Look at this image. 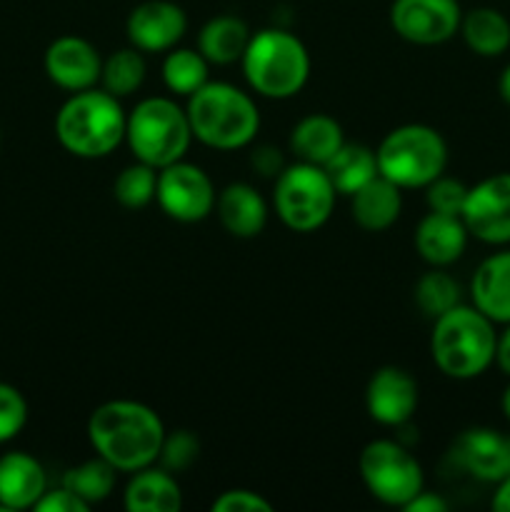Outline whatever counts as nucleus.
Here are the masks:
<instances>
[{
  "mask_svg": "<svg viewBox=\"0 0 510 512\" xmlns=\"http://www.w3.org/2000/svg\"><path fill=\"white\" fill-rule=\"evenodd\" d=\"M88 440L115 470L135 473L158 460L165 440L163 420L153 408L135 400L98 405L88 420Z\"/></svg>",
  "mask_w": 510,
  "mask_h": 512,
  "instance_id": "obj_1",
  "label": "nucleus"
},
{
  "mask_svg": "<svg viewBox=\"0 0 510 512\" xmlns=\"http://www.w3.org/2000/svg\"><path fill=\"white\" fill-rule=\"evenodd\" d=\"M123 105L108 90L73 93L55 115V138L78 158H105L125 140Z\"/></svg>",
  "mask_w": 510,
  "mask_h": 512,
  "instance_id": "obj_2",
  "label": "nucleus"
},
{
  "mask_svg": "<svg viewBox=\"0 0 510 512\" xmlns=\"http://www.w3.org/2000/svg\"><path fill=\"white\" fill-rule=\"evenodd\" d=\"M185 113L193 138L215 150L245 148L260 128L255 100L230 83H205L188 95Z\"/></svg>",
  "mask_w": 510,
  "mask_h": 512,
  "instance_id": "obj_3",
  "label": "nucleus"
},
{
  "mask_svg": "<svg viewBox=\"0 0 510 512\" xmlns=\"http://www.w3.org/2000/svg\"><path fill=\"white\" fill-rule=\"evenodd\" d=\"M495 343L498 335L493 320L485 318L475 305H455L435 318L430 350L440 373L453 380H473L495 360Z\"/></svg>",
  "mask_w": 510,
  "mask_h": 512,
  "instance_id": "obj_4",
  "label": "nucleus"
},
{
  "mask_svg": "<svg viewBox=\"0 0 510 512\" xmlns=\"http://www.w3.org/2000/svg\"><path fill=\"white\" fill-rule=\"evenodd\" d=\"M243 73L255 93L285 100L305 88L310 75V55L293 33L265 28L250 35L243 53Z\"/></svg>",
  "mask_w": 510,
  "mask_h": 512,
  "instance_id": "obj_5",
  "label": "nucleus"
},
{
  "mask_svg": "<svg viewBox=\"0 0 510 512\" xmlns=\"http://www.w3.org/2000/svg\"><path fill=\"white\" fill-rule=\"evenodd\" d=\"M375 160L378 173L400 190L428 188L448 165V145L430 125H400L380 140Z\"/></svg>",
  "mask_w": 510,
  "mask_h": 512,
  "instance_id": "obj_6",
  "label": "nucleus"
},
{
  "mask_svg": "<svg viewBox=\"0 0 510 512\" xmlns=\"http://www.w3.org/2000/svg\"><path fill=\"white\" fill-rule=\"evenodd\" d=\"M190 130L188 113L170 98H145L135 105L125 120V140L140 163L160 170L183 160L188 153Z\"/></svg>",
  "mask_w": 510,
  "mask_h": 512,
  "instance_id": "obj_7",
  "label": "nucleus"
},
{
  "mask_svg": "<svg viewBox=\"0 0 510 512\" xmlns=\"http://www.w3.org/2000/svg\"><path fill=\"white\" fill-rule=\"evenodd\" d=\"M275 210L295 233H313L328 223L335 205V188L323 165L303 163L280 170L275 178Z\"/></svg>",
  "mask_w": 510,
  "mask_h": 512,
  "instance_id": "obj_8",
  "label": "nucleus"
},
{
  "mask_svg": "<svg viewBox=\"0 0 510 512\" xmlns=\"http://www.w3.org/2000/svg\"><path fill=\"white\" fill-rule=\"evenodd\" d=\"M360 475L375 500L390 508H405L423 490V468L405 445L373 440L360 453Z\"/></svg>",
  "mask_w": 510,
  "mask_h": 512,
  "instance_id": "obj_9",
  "label": "nucleus"
},
{
  "mask_svg": "<svg viewBox=\"0 0 510 512\" xmlns=\"http://www.w3.org/2000/svg\"><path fill=\"white\" fill-rule=\"evenodd\" d=\"M155 200L168 218L178 223H200L215 208L213 180L198 165L178 160L158 170Z\"/></svg>",
  "mask_w": 510,
  "mask_h": 512,
  "instance_id": "obj_10",
  "label": "nucleus"
},
{
  "mask_svg": "<svg viewBox=\"0 0 510 512\" xmlns=\"http://www.w3.org/2000/svg\"><path fill=\"white\" fill-rule=\"evenodd\" d=\"M458 0H393L390 25L415 45H440L460 30Z\"/></svg>",
  "mask_w": 510,
  "mask_h": 512,
  "instance_id": "obj_11",
  "label": "nucleus"
},
{
  "mask_svg": "<svg viewBox=\"0 0 510 512\" xmlns=\"http://www.w3.org/2000/svg\"><path fill=\"white\" fill-rule=\"evenodd\" d=\"M463 223L488 245L510 243V173H495L468 188Z\"/></svg>",
  "mask_w": 510,
  "mask_h": 512,
  "instance_id": "obj_12",
  "label": "nucleus"
},
{
  "mask_svg": "<svg viewBox=\"0 0 510 512\" xmlns=\"http://www.w3.org/2000/svg\"><path fill=\"white\" fill-rule=\"evenodd\" d=\"M450 458L480 483H500L510 475V435L493 428H470L458 435Z\"/></svg>",
  "mask_w": 510,
  "mask_h": 512,
  "instance_id": "obj_13",
  "label": "nucleus"
},
{
  "mask_svg": "<svg viewBox=\"0 0 510 512\" xmlns=\"http://www.w3.org/2000/svg\"><path fill=\"white\" fill-rule=\"evenodd\" d=\"M188 28L183 8L170 0H145L130 10L125 20V33L133 48L145 53H165L175 48Z\"/></svg>",
  "mask_w": 510,
  "mask_h": 512,
  "instance_id": "obj_14",
  "label": "nucleus"
},
{
  "mask_svg": "<svg viewBox=\"0 0 510 512\" xmlns=\"http://www.w3.org/2000/svg\"><path fill=\"white\" fill-rule=\"evenodd\" d=\"M365 405L375 423L400 428L418 408V383L403 368L385 365L375 370L365 388Z\"/></svg>",
  "mask_w": 510,
  "mask_h": 512,
  "instance_id": "obj_15",
  "label": "nucleus"
},
{
  "mask_svg": "<svg viewBox=\"0 0 510 512\" xmlns=\"http://www.w3.org/2000/svg\"><path fill=\"white\" fill-rule=\"evenodd\" d=\"M103 58L98 48L78 35H63L45 50V73L58 88L80 93L100 83Z\"/></svg>",
  "mask_w": 510,
  "mask_h": 512,
  "instance_id": "obj_16",
  "label": "nucleus"
},
{
  "mask_svg": "<svg viewBox=\"0 0 510 512\" xmlns=\"http://www.w3.org/2000/svg\"><path fill=\"white\" fill-rule=\"evenodd\" d=\"M45 490H48V478L43 465L33 455L20 450L0 455V505L5 510L35 508Z\"/></svg>",
  "mask_w": 510,
  "mask_h": 512,
  "instance_id": "obj_17",
  "label": "nucleus"
},
{
  "mask_svg": "<svg viewBox=\"0 0 510 512\" xmlns=\"http://www.w3.org/2000/svg\"><path fill=\"white\" fill-rule=\"evenodd\" d=\"M468 228H465L460 215L433 213L430 210L415 230V248L420 258L433 268H445L460 260L468 245Z\"/></svg>",
  "mask_w": 510,
  "mask_h": 512,
  "instance_id": "obj_18",
  "label": "nucleus"
},
{
  "mask_svg": "<svg viewBox=\"0 0 510 512\" xmlns=\"http://www.w3.org/2000/svg\"><path fill=\"white\" fill-rule=\"evenodd\" d=\"M215 213L233 238H255L268 223V205L248 183H230L220 190L215 198Z\"/></svg>",
  "mask_w": 510,
  "mask_h": 512,
  "instance_id": "obj_19",
  "label": "nucleus"
},
{
  "mask_svg": "<svg viewBox=\"0 0 510 512\" xmlns=\"http://www.w3.org/2000/svg\"><path fill=\"white\" fill-rule=\"evenodd\" d=\"M470 295L485 318L493 323H510V250L490 255L478 265Z\"/></svg>",
  "mask_w": 510,
  "mask_h": 512,
  "instance_id": "obj_20",
  "label": "nucleus"
},
{
  "mask_svg": "<svg viewBox=\"0 0 510 512\" xmlns=\"http://www.w3.org/2000/svg\"><path fill=\"white\" fill-rule=\"evenodd\" d=\"M400 208H403L400 188L395 183H390L388 178H383L380 173L350 195V213H353V220L363 230H370V233L388 230L398 220Z\"/></svg>",
  "mask_w": 510,
  "mask_h": 512,
  "instance_id": "obj_21",
  "label": "nucleus"
},
{
  "mask_svg": "<svg viewBox=\"0 0 510 512\" xmlns=\"http://www.w3.org/2000/svg\"><path fill=\"white\" fill-rule=\"evenodd\" d=\"M123 505L130 512H178L183 508V493L165 468L135 470L123 493Z\"/></svg>",
  "mask_w": 510,
  "mask_h": 512,
  "instance_id": "obj_22",
  "label": "nucleus"
},
{
  "mask_svg": "<svg viewBox=\"0 0 510 512\" xmlns=\"http://www.w3.org/2000/svg\"><path fill=\"white\" fill-rule=\"evenodd\" d=\"M343 143L345 138L340 123L323 113H313L303 118L290 133V150L295 153V158L313 165L328 163Z\"/></svg>",
  "mask_w": 510,
  "mask_h": 512,
  "instance_id": "obj_23",
  "label": "nucleus"
},
{
  "mask_svg": "<svg viewBox=\"0 0 510 512\" xmlns=\"http://www.w3.org/2000/svg\"><path fill=\"white\" fill-rule=\"evenodd\" d=\"M250 43V30L238 15H218L200 28L198 50L208 63L230 65L243 60Z\"/></svg>",
  "mask_w": 510,
  "mask_h": 512,
  "instance_id": "obj_24",
  "label": "nucleus"
},
{
  "mask_svg": "<svg viewBox=\"0 0 510 512\" xmlns=\"http://www.w3.org/2000/svg\"><path fill=\"white\" fill-rule=\"evenodd\" d=\"M460 33L465 45L483 58H495L510 48V23L495 8L468 10L460 20Z\"/></svg>",
  "mask_w": 510,
  "mask_h": 512,
  "instance_id": "obj_25",
  "label": "nucleus"
},
{
  "mask_svg": "<svg viewBox=\"0 0 510 512\" xmlns=\"http://www.w3.org/2000/svg\"><path fill=\"white\" fill-rule=\"evenodd\" d=\"M323 170L328 173L335 193L353 195L355 190L363 188L368 180L378 175V160H375V153L368 145L343 143L338 153L323 165Z\"/></svg>",
  "mask_w": 510,
  "mask_h": 512,
  "instance_id": "obj_26",
  "label": "nucleus"
},
{
  "mask_svg": "<svg viewBox=\"0 0 510 512\" xmlns=\"http://www.w3.org/2000/svg\"><path fill=\"white\" fill-rule=\"evenodd\" d=\"M68 490H73L78 498L93 508L95 503H103L115 488V468L105 458H93L80 463L78 468H70L63 475V483Z\"/></svg>",
  "mask_w": 510,
  "mask_h": 512,
  "instance_id": "obj_27",
  "label": "nucleus"
},
{
  "mask_svg": "<svg viewBox=\"0 0 510 512\" xmlns=\"http://www.w3.org/2000/svg\"><path fill=\"white\" fill-rule=\"evenodd\" d=\"M163 80L173 93L193 95L195 90L208 83V60L203 58L200 50L170 48L163 60Z\"/></svg>",
  "mask_w": 510,
  "mask_h": 512,
  "instance_id": "obj_28",
  "label": "nucleus"
},
{
  "mask_svg": "<svg viewBox=\"0 0 510 512\" xmlns=\"http://www.w3.org/2000/svg\"><path fill=\"white\" fill-rule=\"evenodd\" d=\"M145 80V60L138 53V48H123L110 53L103 60V70H100V83L103 90H108L115 98H125V95L135 93Z\"/></svg>",
  "mask_w": 510,
  "mask_h": 512,
  "instance_id": "obj_29",
  "label": "nucleus"
},
{
  "mask_svg": "<svg viewBox=\"0 0 510 512\" xmlns=\"http://www.w3.org/2000/svg\"><path fill=\"white\" fill-rule=\"evenodd\" d=\"M415 303H418V308L428 318L435 320L443 313H448L450 308L460 305V285L455 283L453 275H448L440 268H433L415 285Z\"/></svg>",
  "mask_w": 510,
  "mask_h": 512,
  "instance_id": "obj_30",
  "label": "nucleus"
},
{
  "mask_svg": "<svg viewBox=\"0 0 510 512\" xmlns=\"http://www.w3.org/2000/svg\"><path fill=\"white\" fill-rule=\"evenodd\" d=\"M155 188H158V170L138 160L115 178L113 195L123 208L138 210L155 198Z\"/></svg>",
  "mask_w": 510,
  "mask_h": 512,
  "instance_id": "obj_31",
  "label": "nucleus"
},
{
  "mask_svg": "<svg viewBox=\"0 0 510 512\" xmlns=\"http://www.w3.org/2000/svg\"><path fill=\"white\" fill-rule=\"evenodd\" d=\"M200 443L190 430H175L173 435H165L163 448H160L158 460L168 473H183L198 460Z\"/></svg>",
  "mask_w": 510,
  "mask_h": 512,
  "instance_id": "obj_32",
  "label": "nucleus"
},
{
  "mask_svg": "<svg viewBox=\"0 0 510 512\" xmlns=\"http://www.w3.org/2000/svg\"><path fill=\"white\" fill-rule=\"evenodd\" d=\"M28 423V403L18 388L0 383V443L13 440Z\"/></svg>",
  "mask_w": 510,
  "mask_h": 512,
  "instance_id": "obj_33",
  "label": "nucleus"
},
{
  "mask_svg": "<svg viewBox=\"0 0 510 512\" xmlns=\"http://www.w3.org/2000/svg\"><path fill=\"white\" fill-rule=\"evenodd\" d=\"M425 190H428V193H425V200H428V208L433 210V213L463 215L468 188H465L460 180L443 178V175H440V178H435Z\"/></svg>",
  "mask_w": 510,
  "mask_h": 512,
  "instance_id": "obj_34",
  "label": "nucleus"
},
{
  "mask_svg": "<svg viewBox=\"0 0 510 512\" xmlns=\"http://www.w3.org/2000/svg\"><path fill=\"white\" fill-rule=\"evenodd\" d=\"M273 505L253 490H228L213 503V512H270Z\"/></svg>",
  "mask_w": 510,
  "mask_h": 512,
  "instance_id": "obj_35",
  "label": "nucleus"
},
{
  "mask_svg": "<svg viewBox=\"0 0 510 512\" xmlns=\"http://www.w3.org/2000/svg\"><path fill=\"white\" fill-rule=\"evenodd\" d=\"M33 510H38V512H88L90 505L85 503L83 498H78L73 490H68L65 485H60V488L45 490L43 498L35 503Z\"/></svg>",
  "mask_w": 510,
  "mask_h": 512,
  "instance_id": "obj_36",
  "label": "nucleus"
},
{
  "mask_svg": "<svg viewBox=\"0 0 510 512\" xmlns=\"http://www.w3.org/2000/svg\"><path fill=\"white\" fill-rule=\"evenodd\" d=\"M253 165L255 170H258L260 175H273V178H278L280 170L285 168L283 165V155H280L278 148H270V145H263V148H258L253 153Z\"/></svg>",
  "mask_w": 510,
  "mask_h": 512,
  "instance_id": "obj_37",
  "label": "nucleus"
},
{
  "mask_svg": "<svg viewBox=\"0 0 510 512\" xmlns=\"http://www.w3.org/2000/svg\"><path fill=\"white\" fill-rule=\"evenodd\" d=\"M403 510L405 512H445V510H448V503H445L440 495L425 493V490H420V493L415 495V498L410 500V503L405 505Z\"/></svg>",
  "mask_w": 510,
  "mask_h": 512,
  "instance_id": "obj_38",
  "label": "nucleus"
},
{
  "mask_svg": "<svg viewBox=\"0 0 510 512\" xmlns=\"http://www.w3.org/2000/svg\"><path fill=\"white\" fill-rule=\"evenodd\" d=\"M495 363L500 365L505 375H510V323L503 330V335H498V343H495Z\"/></svg>",
  "mask_w": 510,
  "mask_h": 512,
  "instance_id": "obj_39",
  "label": "nucleus"
},
{
  "mask_svg": "<svg viewBox=\"0 0 510 512\" xmlns=\"http://www.w3.org/2000/svg\"><path fill=\"white\" fill-rule=\"evenodd\" d=\"M493 510H498V512H510V475H508V478L500 480L498 488H495Z\"/></svg>",
  "mask_w": 510,
  "mask_h": 512,
  "instance_id": "obj_40",
  "label": "nucleus"
},
{
  "mask_svg": "<svg viewBox=\"0 0 510 512\" xmlns=\"http://www.w3.org/2000/svg\"><path fill=\"white\" fill-rule=\"evenodd\" d=\"M498 93L500 98L505 100V103L510 105V63L505 65V70L500 73V80H498Z\"/></svg>",
  "mask_w": 510,
  "mask_h": 512,
  "instance_id": "obj_41",
  "label": "nucleus"
},
{
  "mask_svg": "<svg viewBox=\"0 0 510 512\" xmlns=\"http://www.w3.org/2000/svg\"><path fill=\"white\" fill-rule=\"evenodd\" d=\"M503 413H505V418L510 420V385L505 388V393H503Z\"/></svg>",
  "mask_w": 510,
  "mask_h": 512,
  "instance_id": "obj_42",
  "label": "nucleus"
}]
</instances>
